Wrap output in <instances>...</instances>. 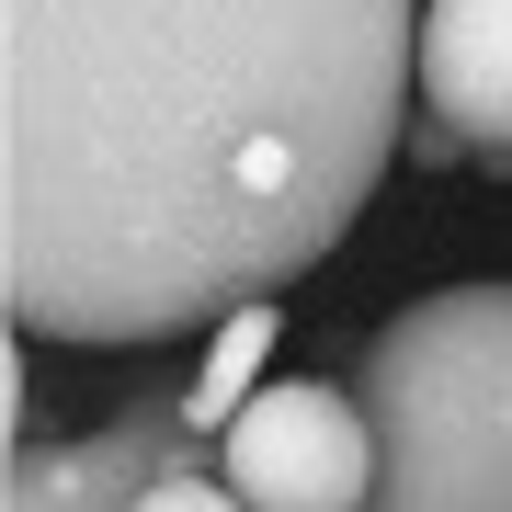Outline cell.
<instances>
[{
    "instance_id": "cell-1",
    "label": "cell",
    "mask_w": 512,
    "mask_h": 512,
    "mask_svg": "<svg viewBox=\"0 0 512 512\" xmlns=\"http://www.w3.org/2000/svg\"><path fill=\"white\" fill-rule=\"evenodd\" d=\"M421 0H0V296L35 342H194L365 217Z\"/></svg>"
},
{
    "instance_id": "cell-2",
    "label": "cell",
    "mask_w": 512,
    "mask_h": 512,
    "mask_svg": "<svg viewBox=\"0 0 512 512\" xmlns=\"http://www.w3.org/2000/svg\"><path fill=\"white\" fill-rule=\"evenodd\" d=\"M342 387L376 433L365 512H512V274L410 296Z\"/></svg>"
},
{
    "instance_id": "cell-3",
    "label": "cell",
    "mask_w": 512,
    "mask_h": 512,
    "mask_svg": "<svg viewBox=\"0 0 512 512\" xmlns=\"http://www.w3.org/2000/svg\"><path fill=\"white\" fill-rule=\"evenodd\" d=\"M217 478H228L251 512H365V490H376V433H365V410H353V387L274 376V387H251V410L228 421Z\"/></svg>"
},
{
    "instance_id": "cell-4",
    "label": "cell",
    "mask_w": 512,
    "mask_h": 512,
    "mask_svg": "<svg viewBox=\"0 0 512 512\" xmlns=\"http://www.w3.org/2000/svg\"><path fill=\"white\" fill-rule=\"evenodd\" d=\"M205 444H217V433H205L171 387H137V399L114 410L103 433H80V444H12V490H0V512H137L160 478L217 467Z\"/></svg>"
},
{
    "instance_id": "cell-5",
    "label": "cell",
    "mask_w": 512,
    "mask_h": 512,
    "mask_svg": "<svg viewBox=\"0 0 512 512\" xmlns=\"http://www.w3.org/2000/svg\"><path fill=\"white\" fill-rule=\"evenodd\" d=\"M421 114L512 171V0H421Z\"/></svg>"
},
{
    "instance_id": "cell-6",
    "label": "cell",
    "mask_w": 512,
    "mask_h": 512,
    "mask_svg": "<svg viewBox=\"0 0 512 512\" xmlns=\"http://www.w3.org/2000/svg\"><path fill=\"white\" fill-rule=\"evenodd\" d=\"M262 353H274V296H262V308H239V319H217V342H205V365H194V387H183V410H194L217 444H228V421L251 410Z\"/></svg>"
},
{
    "instance_id": "cell-7",
    "label": "cell",
    "mask_w": 512,
    "mask_h": 512,
    "mask_svg": "<svg viewBox=\"0 0 512 512\" xmlns=\"http://www.w3.org/2000/svg\"><path fill=\"white\" fill-rule=\"evenodd\" d=\"M137 512H251V501H239L228 478H205V467H194V478H160V490H148Z\"/></svg>"
}]
</instances>
